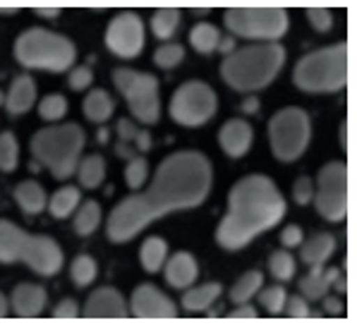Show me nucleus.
I'll return each instance as SVG.
<instances>
[{"label": "nucleus", "instance_id": "1", "mask_svg": "<svg viewBox=\"0 0 357 328\" xmlns=\"http://www.w3.org/2000/svg\"><path fill=\"white\" fill-rule=\"evenodd\" d=\"M211 163L199 151H175L163 158L144 192L125 196L108 218V240L130 242L156 218L173 211L197 209L211 192Z\"/></svg>", "mask_w": 357, "mask_h": 328}, {"label": "nucleus", "instance_id": "2", "mask_svg": "<svg viewBox=\"0 0 357 328\" xmlns=\"http://www.w3.org/2000/svg\"><path fill=\"white\" fill-rule=\"evenodd\" d=\"M285 216V199L266 175H247L228 194V213L218 223L216 242L223 249H243L257 235L271 231Z\"/></svg>", "mask_w": 357, "mask_h": 328}, {"label": "nucleus", "instance_id": "3", "mask_svg": "<svg viewBox=\"0 0 357 328\" xmlns=\"http://www.w3.org/2000/svg\"><path fill=\"white\" fill-rule=\"evenodd\" d=\"M283 63L285 48L281 43H252L223 58L221 77L230 89L252 94L271 84L281 72Z\"/></svg>", "mask_w": 357, "mask_h": 328}, {"label": "nucleus", "instance_id": "4", "mask_svg": "<svg viewBox=\"0 0 357 328\" xmlns=\"http://www.w3.org/2000/svg\"><path fill=\"white\" fill-rule=\"evenodd\" d=\"M26 264L41 276L63 269V249L48 235H29L13 221H0V264Z\"/></svg>", "mask_w": 357, "mask_h": 328}, {"label": "nucleus", "instance_id": "5", "mask_svg": "<svg viewBox=\"0 0 357 328\" xmlns=\"http://www.w3.org/2000/svg\"><path fill=\"white\" fill-rule=\"evenodd\" d=\"M293 81L307 94H336L348 81V43L307 53L293 70Z\"/></svg>", "mask_w": 357, "mask_h": 328}, {"label": "nucleus", "instance_id": "6", "mask_svg": "<svg viewBox=\"0 0 357 328\" xmlns=\"http://www.w3.org/2000/svg\"><path fill=\"white\" fill-rule=\"evenodd\" d=\"M86 134L79 125L68 123L60 127H43L31 136V154L38 163L48 166L56 180H68L79 166Z\"/></svg>", "mask_w": 357, "mask_h": 328}, {"label": "nucleus", "instance_id": "7", "mask_svg": "<svg viewBox=\"0 0 357 328\" xmlns=\"http://www.w3.org/2000/svg\"><path fill=\"white\" fill-rule=\"evenodd\" d=\"M15 58L26 70L65 72V70H73L77 48L68 36H60L56 31L26 29L15 41Z\"/></svg>", "mask_w": 357, "mask_h": 328}, {"label": "nucleus", "instance_id": "8", "mask_svg": "<svg viewBox=\"0 0 357 328\" xmlns=\"http://www.w3.org/2000/svg\"><path fill=\"white\" fill-rule=\"evenodd\" d=\"M223 24L240 39L276 43L288 34L290 19L281 8H230L223 15Z\"/></svg>", "mask_w": 357, "mask_h": 328}, {"label": "nucleus", "instance_id": "9", "mask_svg": "<svg viewBox=\"0 0 357 328\" xmlns=\"http://www.w3.org/2000/svg\"><path fill=\"white\" fill-rule=\"evenodd\" d=\"M312 139V123L302 108H283L268 123V141L278 161L290 163L305 154Z\"/></svg>", "mask_w": 357, "mask_h": 328}, {"label": "nucleus", "instance_id": "10", "mask_svg": "<svg viewBox=\"0 0 357 328\" xmlns=\"http://www.w3.org/2000/svg\"><path fill=\"white\" fill-rule=\"evenodd\" d=\"M113 81L125 96L130 111L144 125H153L161 118V101H158V79L149 72H137L130 68H118Z\"/></svg>", "mask_w": 357, "mask_h": 328}, {"label": "nucleus", "instance_id": "11", "mask_svg": "<svg viewBox=\"0 0 357 328\" xmlns=\"http://www.w3.org/2000/svg\"><path fill=\"white\" fill-rule=\"evenodd\" d=\"M218 111L216 91L204 81H185L170 98V118L183 127H202Z\"/></svg>", "mask_w": 357, "mask_h": 328}, {"label": "nucleus", "instance_id": "12", "mask_svg": "<svg viewBox=\"0 0 357 328\" xmlns=\"http://www.w3.org/2000/svg\"><path fill=\"white\" fill-rule=\"evenodd\" d=\"M314 206L328 223H340L348 213V168L340 161H331L317 175Z\"/></svg>", "mask_w": 357, "mask_h": 328}, {"label": "nucleus", "instance_id": "13", "mask_svg": "<svg viewBox=\"0 0 357 328\" xmlns=\"http://www.w3.org/2000/svg\"><path fill=\"white\" fill-rule=\"evenodd\" d=\"M106 46L118 58H137L144 48V22L135 13H120L106 29Z\"/></svg>", "mask_w": 357, "mask_h": 328}, {"label": "nucleus", "instance_id": "14", "mask_svg": "<svg viewBox=\"0 0 357 328\" xmlns=\"http://www.w3.org/2000/svg\"><path fill=\"white\" fill-rule=\"evenodd\" d=\"M130 309L137 319H146V321H166V319H175L178 316V309H175L173 299H168L166 295L158 288L149 286H139L132 292L130 299Z\"/></svg>", "mask_w": 357, "mask_h": 328}, {"label": "nucleus", "instance_id": "15", "mask_svg": "<svg viewBox=\"0 0 357 328\" xmlns=\"http://www.w3.org/2000/svg\"><path fill=\"white\" fill-rule=\"evenodd\" d=\"M84 319L89 321H123L128 319L125 297L115 288H98L84 304Z\"/></svg>", "mask_w": 357, "mask_h": 328}, {"label": "nucleus", "instance_id": "16", "mask_svg": "<svg viewBox=\"0 0 357 328\" xmlns=\"http://www.w3.org/2000/svg\"><path fill=\"white\" fill-rule=\"evenodd\" d=\"M252 127L240 118H233L228 120L226 125L221 127L218 132V144H221L223 154L230 156V158H240L250 151L252 146Z\"/></svg>", "mask_w": 357, "mask_h": 328}, {"label": "nucleus", "instance_id": "17", "mask_svg": "<svg viewBox=\"0 0 357 328\" xmlns=\"http://www.w3.org/2000/svg\"><path fill=\"white\" fill-rule=\"evenodd\" d=\"M48 295L41 286H31V283H22L13 290V297H10V304H13V311L22 319H31V316H38L43 309H46Z\"/></svg>", "mask_w": 357, "mask_h": 328}, {"label": "nucleus", "instance_id": "18", "mask_svg": "<svg viewBox=\"0 0 357 328\" xmlns=\"http://www.w3.org/2000/svg\"><path fill=\"white\" fill-rule=\"evenodd\" d=\"M197 276H199V266H197L195 256L188 254V251H178V254L170 256V261H166L168 286L185 290L197 281Z\"/></svg>", "mask_w": 357, "mask_h": 328}, {"label": "nucleus", "instance_id": "19", "mask_svg": "<svg viewBox=\"0 0 357 328\" xmlns=\"http://www.w3.org/2000/svg\"><path fill=\"white\" fill-rule=\"evenodd\" d=\"M36 101V84L29 75H20L15 77L13 86H10L8 96H5V108L10 116H24Z\"/></svg>", "mask_w": 357, "mask_h": 328}, {"label": "nucleus", "instance_id": "20", "mask_svg": "<svg viewBox=\"0 0 357 328\" xmlns=\"http://www.w3.org/2000/svg\"><path fill=\"white\" fill-rule=\"evenodd\" d=\"M338 276H340V271L336 266L326 271H324V266H310V273L300 281V292L305 295L307 299H321Z\"/></svg>", "mask_w": 357, "mask_h": 328}, {"label": "nucleus", "instance_id": "21", "mask_svg": "<svg viewBox=\"0 0 357 328\" xmlns=\"http://www.w3.org/2000/svg\"><path fill=\"white\" fill-rule=\"evenodd\" d=\"M300 259L305 261L307 266H324V261L333 254L336 249V237L326 233L314 235L312 240H307L305 244H300Z\"/></svg>", "mask_w": 357, "mask_h": 328}, {"label": "nucleus", "instance_id": "22", "mask_svg": "<svg viewBox=\"0 0 357 328\" xmlns=\"http://www.w3.org/2000/svg\"><path fill=\"white\" fill-rule=\"evenodd\" d=\"M15 201L20 204V209L26 213V216H36L48 206L46 192L43 187L34 180H26V182H20L15 187Z\"/></svg>", "mask_w": 357, "mask_h": 328}, {"label": "nucleus", "instance_id": "23", "mask_svg": "<svg viewBox=\"0 0 357 328\" xmlns=\"http://www.w3.org/2000/svg\"><path fill=\"white\" fill-rule=\"evenodd\" d=\"M84 116L91 120V123H106L108 118L113 116V108H115V103H113V98L108 91H103V89H94V91H89L84 98Z\"/></svg>", "mask_w": 357, "mask_h": 328}, {"label": "nucleus", "instance_id": "24", "mask_svg": "<svg viewBox=\"0 0 357 328\" xmlns=\"http://www.w3.org/2000/svg\"><path fill=\"white\" fill-rule=\"evenodd\" d=\"M221 286L218 283H206V286H197L185 292L183 297V307L188 311H204L221 297Z\"/></svg>", "mask_w": 357, "mask_h": 328}, {"label": "nucleus", "instance_id": "25", "mask_svg": "<svg viewBox=\"0 0 357 328\" xmlns=\"http://www.w3.org/2000/svg\"><path fill=\"white\" fill-rule=\"evenodd\" d=\"M166 256H168V244L163 237H149L139 249V261L144 266V271L149 273L161 271V266L166 264Z\"/></svg>", "mask_w": 357, "mask_h": 328}, {"label": "nucleus", "instance_id": "26", "mask_svg": "<svg viewBox=\"0 0 357 328\" xmlns=\"http://www.w3.org/2000/svg\"><path fill=\"white\" fill-rule=\"evenodd\" d=\"M77 175H79V182L86 189H96L98 185H103L106 180V161L98 154H91L82 158V163L77 166Z\"/></svg>", "mask_w": 357, "mask_h": 328}, {"label": "nucleus", "instance_id": "27", "mask_svg": "<svg viewBox=\"0 0 357 328\" xmlns=\"http://www.w3.org/2000/svg\"><path fill=\"white\" fill-rule=\"evenodd\" d=\"M77 204H79V189L68 185V187H60L56 194L48 201V211H51L53 218H68L70 213L77 211Z\"/></svg>", "mask_w": 357, "mask_h": 328}, {"label": "nucleus", "instance_id": "28", "mask_svg": "<svg viewBox=\"0 0 357 328\" xmlns=\"http://www.w3.org/2000/svg\"><path fill=\"white\" fill-rule=\"evenodd\" d=\"M261 283H264L261 271H250V273H245V276L240 278V281L233 286V290H230V302H235V304L250 302V299L255 297V295L261 290Z\"/></svg>", "mask_w": 357, "mask_h": 328}, {"label": "nucleus", "instance_id": "29", "mask_svg": "<svg viewBox=\"0 0 357 328\" xmlns=\"http://www.w3.org/2000/svg\"><path fill=\"white\" fill-rule=\"evenodd\" d=\"M190 41H192V46H195L197 51L206 56V53H213L218 48V41H221V31H218L213 24L199 22L197 26H192Z\"/></svg>", "mask_w": 357, "mask_h": 328}, {"label": "nucleus", "instance_id": "30", "mask_svg": "<svg viewBox=\"0 0 357 328\" xmlns=\"http://www.w3.org/2000/svg\"><path fill=\"white\" fill-rule=\"evenodd\" d=\"M101 223V206L96 201H84V204L77 209V216H75V233L86 237L91 235L98 228Z\"/></svg>", "mask_w": 357, "mask_h": 328}, {"label": "nucleus", "instance_id": "31", "mask_svg": "<svg viewBox=\"0 0 357 328\" xmlns=\"http://www.w3.org/2000/svg\"><path fill=\"white\" fill-rule=\"evenodd\" d=\"M180 24V10H158L156 15H153L151 19V29H153V36H158V39H170V36L175 34V29H178Z\"/></svg>", "mask_w": 357, "mask_h": 328}, {"label": "nucleus", "instance_id": "32", "mask_svg": "<svg viewBox=\"0 0 357 328\" xmlns=\"http://www.w3.org/2000/svg\"><path fill=\"white\" fill-rule=\"evenodd\" d=\"M20 146L13 132H0V171L13 173L17 168Z\"/></svg>", "mask_w": 357, "mask_h": 328}, {"label": "nucleus", "instance_id": "33", "mask_svg": "<svg viewBox=\"0 0 357 328\" xmlns=\"http://www.w3.org/2000/svg\"><path fill=\"white\" fill-rule=\"evenodd\" d=\"M70 276H73L75 286H79V288L89 286V283L96 278V261L91 259L89 254H79V256H77V259L73 261V269H70Z\"/></svg>", "mask_w": 357, "mask_h": 328}, {"label": "nucleus", "instance_id": "34", "mask_svg": "<svg viewBox=\"0 0 357 328\" xmlns=\"http://www.w3.org/2000/svg\"><path fill=\"white\" fill-rule=\"evenodd\" d=\"M268 269H271L276 281H290L295 276V259L285 249H278L268 259Z\"/></svg>", "mask_w": 357, "mask_h": 328}, {"label": "nucleus", "instance_id": "35", "mask_svg": "<svg viewBox=\"0 0 357 328\" xmlns=\"http://www.w3.org/2000/svg\"><path fill=\"white\" fill-rule=\"evenodd\" d=\"M68 113V101H65V96L60 94H48L46 98H41V103H38V116L43 120H48V123H56Z\"/></svg>", "mask_w": 357, "mask_h": 328}, {"label": "nucleus", "instance_id": "36", "mask_svg": "<svg viewBox=\"0 0 357 328\" xmlns=\"http://www.w3.org/2000/svg\"><path fill=\"white\" fill-rule=\"evenodd\" d=\"M285 288L283 286H268V288H261L259 290V302L261 307L271 314H281L283 307H285Z\"/></svg>", "mask_w": 357, "mask_h": 328}, {"label": "nucleus", "instance_id": "37", "mask_svg": "<svg viewBox=\"0 0 357 328\" xmlns=\"http://www.w3.org/2000/svg\"><path fill=\"white\" fill-rule=\"evenodd\" d=\"M146 178H149V163H146V158L135 156L128 163V168H125V180H128V187L139 189L142 185L146 182Z\"/></svg>", "mask_w": 357, "mask_h": 328}, {"label": "nucleus", "instance_id": "38", "mask_svg": "<svg viewBox=\"0 0 357 328\" xmlns=\"http://www.w3.org/2000/svg\"><path fill=\"white\" fill-rule=\"evenodd\" d=\"M183 58H185V48L180 46V43H166V46H161L156 51L153 63H156L161 70H170V68H175V65L183 63Z\"/></svg>", "mask_w": 357, "mask_h": 328}, {"label": "nucleus", "instance_id": "39", "mask_svg": "<svg viewBox=\"0 0 357 328\" xmlns=\"http://www.w3.org/2000/svg\"><path fill=\"white\" fill-rule=\"evenodd\" d=\"M307 19H310L312 29L319 31V34H326L328 29L333 26V15L324 8H312L307 10Z\"/></svg>", "mask_w": 357, "mask_h": 328}, {"label": "nucleus", "instance_id": "40", "mask_svg": "<svg viewBox=\"0 0 357 328\" xmlns=\"http://www.w3.org/2000/svg\"><path fill=\"white\" fill-rule=\"evenodd\" d=\"M314 196V182L310 178H298V182L293 185V199L295 204L307 206Z\"/></svg>", "mask_w": 357, "mask_h": 328}, {"label": "nucleus", "instance_id": "41", "mask_svg": "<svg viewBox=\"0 0 357 328\" xmlns=\"http://www.w3.org/2000/svg\"><path fill=\"white\" fill-rule=\"evenodd\" d=\"M91 81H94V72H91V68H86V65L70 70V86H73L75 91L89 89Z\"/></svg>", "mask_w": 357, "mask_h": 328}, {"label": "nucleus", "instance_id": "42", "mask_svg": "<svg viewBox=\"0 0 357 328\" xmlns=\"http://www.w3.org/2000/svg\"><path fill=\"white\" fill-rule=\"evenodd\" d=\"M288 309V316L293 319H310V304L302 295H293V297H285V307Z\"/></svg>", "mask_w": 357, "mask_h": 328}, {"label": "nucleus", "instance_id": "43", "mask_svg": "<svg viewBox=\"0 0 357 328\" xmlns=\"http://www.w3.org/2000/svg\"><path fill=\"white\" fill-rule=\"evenodd\" d=\"M281 242L285 244V247H300V244L305 242V235H302V228H300V226H288V228H283Z\"/></svg>", "mask_w": 357, "mask_h": 328}, {"label": "nucleus", "instance_id": "44", "mask_svg": "<svg viewBox=\"0 0 357 328\" xmlns=\"http://www.w3.org/2000/svg\"><path fill=\"white\" fill-rule=\"evenodd\" d=\"M77 314H79V309H77L75 299H63V302L56 307V311H53V316L60 321H73V319H77Z\"/></svg>", "mask_w": 357, "mask_h": 328}, {"label": "nucleus", "instance_id": "45", "mask_svg": "<svg viewBox=\"0 0 357 328\" xmlns=\"http://www.w3.org/2000/svg\"><path fill=\"white\" fill-rule=\"evenodd\" d=\"M118 136H120V141H135L137 139V134H139V130L135 127V123H132V120H128V118H120L118 120Z\"/></svg>", "mask_w": 357, "mask_h": 328}, {"label": "nucleus", "instance_id": "46", "mask_svg": "<svg viewBox=\"0 0 357 328\" xmlns=\"http://www.w3.org/2000/svg\"><path fill=\"white\" fill-rule=\"evenodd\" d=\"M230 319L233 321H252V319H257V309L245 302V304H240L235 311H230Z\"/></svg>", "mask_w": 357, "mask_h": 328}, {"label": "nucleus", "instance_id": "47", "mask_svg": "<svg viewBox=\"0 0 357 328\" xmlns=\"http://www.w3.org/2000/svg\"><path fill=\"white\" fill-rule=\"evenodd\" d=\"M135 149H139V151H149L151 149L149 130H139V134H137V139H135Z\"/></svg>", "mask_w": 357, "mask_h": 328}, {"label": "nucleus", "instance_id": "48", "mask_svg": "<svg viewBox=\"0 0 357 328\" xmlns=\"http://www.w3.org/2000/svg\"><path fill=\"white\" fill-rule=\"evenodd\" d=\"M321 304H324V311H328V314H333V316H338L340 311H343V302H340L338 297H326V299H321Z\"/></svg>", "mask_w": 357, "mask_h": 328}, {"label": "nucleus", "instance_id": "49", "mask_svg": "<svg viewBox=\"0 0 357 328\" xmlns=\"http://www.w3.org/2000/svg\"><path fill=\"white\" fill-rule=\"evenodd\" d=\"M216 51H221L223 56H230V53L235 51V36H221V41H218V48Z\"/></svg>", "mask_w": 357, "mask_h": 328}, {"label": "nucleus", "instance_id": "50", "mask_svg": "<svg viewBox=\"0 0 357 328\" xmlns=\"http://www.w3.org/2000/svg\"><path fill=\"white\" fill-rule=\"evenodd\" d=\"M115 154L120 158L132 161V158H135V146H128V141H118V144H115Z\"/></svg>", "mask_w": 357, "mask_h": 328}, {"label": "nucleus", "instance_id": "51", "mask_svg": "<svg viewBox=\"0 0 357 328\" xmlns=\"http://www.w3.org/2000/svg\"><path fill=\"white\" fill-rule=\"evenodd\" d=\"M243 113H247V116H255V113H259V98H257V96L245 98V103H243Z\"/></svg>", "mask_w": 357, "mask_h": 328}, {"label": "nucleus", "instance_id": "52", "mask_svg": "<svg viewBox=\"0 0 357 328\" xmlns=\"http://www.w3.org/2000/svg\"><path fill=\"white\" fill-rule=\"evenodd\" d=\"M36 15H41V17H58L60 10L58 8H38Z\"/></svg>", "mask_w": 357, "mask_h": 328}, {"label": "nucleus", "instance_id": "53", "mask_svg": "<svg viewBox=\"0 0 357 328\" xmlns=\"http://www.w3.org/2000/svg\"><path fill=\"white\" fill-rule=\"evenodd\" d=\"M5 314H8V299H5L3 292H0V319H5Z\"/></svg>", "mask_w": 357, "mask_h": 328}, {"label": "nucleus", "instance_id": "54", "mask_svg": "<svg viewBox=\"0 0 357 328\" xmlns=\"http://www.w3.org/2000/svg\"><path fill=\"white\" fill-rule=\"evenodd\" d=\"M98 141H101V144H106V141H108V130L106 127H103L101 132H98Z\"/></svg>", "mask_w": 357, "mask_h": 328}, {"label": "nucleus", "instance_id": "55", "mask_svg": "<svg viewBox=\"0 0 357 328\" xmlns=\"http://www.w3.org/2000/svg\"><path fill=\"white\" fill-rule=\"evenodd\" d=\"M310 319H321V311H310Z\"/></svg>", "mask_w": 357, "mask_h": 328}, {"label": "nucleus", "instance_id": "56", "mask_svg": "<svg viewBox=\"0 0 357 328\" xmlns=\"http://www.w3.org/2000/svg\"><path fill=\"white\" fill-rule=\"evenodd\" d=\"M0 103H5V96H3V91H0Z\"/></svg>", "mask_w": 357, "mask_h": 328}]
</instances>
